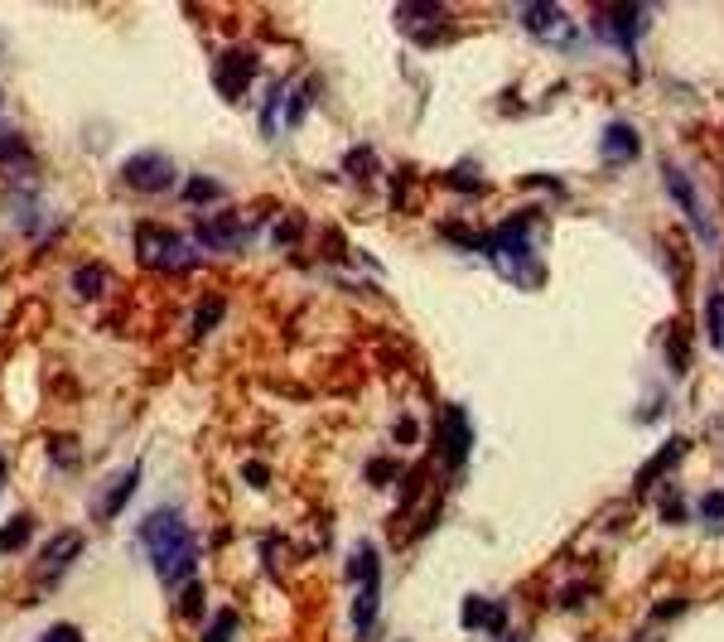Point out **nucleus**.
Listing matches in <instances>:
<instances>
[{"mask_svg":"<svg viewBox=\"0 0 724 642\" xmlns=\"http://www.w3.org/2000/svg\"><path fill=\"white\" fill-rule=\"evenodd\" d=\"M541 227V213H512V218H502L498 227H488V232H478V237H459L464 247H474L493 261V271L507 276L512 285H541V256L531 252V232Z\"/></svg>","mask_w":724,"mask_h":642,"instance_id":"obj_1","label":"nucleus"},{"mask_svg":"<svg viewBox=\"0 0 724 642\" xmlns=\"http://www.w3.org/2000/svg\"><path fill=\"white\" fill-rule=\"evenodd\" d=\"M140 546L155 565V575L165 585H194V565H198V541L194 527L179 507H155L140 522Z\"/></svg>","mask_w":724,"mask_h":642,"instance_id":"obj_2","label":"nucleus"},{"mask_svg":"<svg viewBox=\"0 0 724 642\" xmlns=\"http://www.w3.org/2000/svg\"><path fill=\"white\" fill-rule=\"evenodd\" d=\"M136 256L150 271H189V266H198V242H189L184 232H169L160 223H140Z\"/></svg>","mask_w":724,"mask_h":642,"instance_id":"obj_3","label":"nucleus"},{"mask_svg":"<svg viewBox=\"0 0 724 642\" xmlns=\"http://www.w3.org/2000/svg\"><path fill=\"white\" fill-rule=\"evenodd\" d=\"M435 449H440V464L449 474H459L469 464V449H474V425H469V411L464 406H445L440 411V435H435Z\"/></svg>","mask_w":724,"mask_h":642,"instance_id":"obj_4","label":"nucleus"},{"mask_svg":"<svg viewBox=\"0 0 724 642\" xmlns=\"http://www.w3.org/2000/svg\"><path fill=\"white\" fill-rule=\"evenodd\" d=\"M121 179L131 189H140V194H165L169 184H174V160H169L165 150H136L121 165Z\"/></svg>","mask_w":724,"mask_h":642,"instance_id":"obj_5","label":"nucleus"},{"mask_svg":"<svg viewBox=\"0 0 724 642\" xmlns=\"http://www.w3.org/2000/svg\"><path fill=\"white\" fill-rule=\"evenodd\" d=\"M642 25H647V10H642V5H613V10H599V15H594V29L604 34V44L613 39L623 54L638 49Z\"/></svg>","mask_w":724,"mask_h":642,"instance_id":"obj_6","label":"nucleus"},{"mask_svg":"<svg viewBox=\"0 0 724 642\" xmlns=\"http://www.w3.org/2000/svg\"><path fill=\"white\" fill-rule=\"evenodd\" d=\"M662 179H667V189H671V198H676V208L691 218V227H696V237L705 242V247H720V237H715V223H710V213L700 208V198H696V184L681 174L676 165H662Z\"/></svg>","mask_w":724,"mask_h":642,"instance_id":"obj_7","label":"nucleus"},{"mask_svg":"<svg viewBox=\"0 0 724 642\" xmlns=\"http://www.w3.org/2000/svg\"><path fill=\"white\" fill-rule=\"evenodd\" d=\"M522 29L531 39H546V44H575V25L565 20L560 5H527L522 10Z\"/></svg>","mask_w":724,"mask_h":642,"instance_id":"obj_8","label":"nucleus"},{"mask_svg":"<svg viewBox=\"0 0 724 642\" xmlns=\"http://www.w3.org/2000/svg\"><path fill=\"white\" fill-rule=\"evenodd\" d=\"M256 78V54L251 49H223V58H218V92H223L227 102H237L242 92H247V83Z\"/></svg>","mask_w":724,"mask_h":642,"instance_id":"obj_9","label":"nucleus"},{"mask_svg":"<svg viewBox=\"0 0 724 642\" xmlns=\"http://www.w3.org/2000/svg\"><path fill=\"white\" fill-rule=\"evenodd\" d=\"M247 237L251 232L242 227V218H232V213L194 227V242L198 247H208V252H237V247H247Z\"/></svg>","mask_w":724,"mask_h":642,"instance_id":"obj_10","label":"nucleus"},{"mask_svg":"<svg viewBox=\"0 0 724 642\" xmlns=\"http://www.w3.org/2000/svg\"><path fill=\"white\" fill-rule=\"evenodd\" d=\"M599 150H604L609 165H633V160L642 155V136L628 126V121H609L604 136H599Z\"/></svg>","mask_w":724,"mask_h":642,"instance_id":"obj_11","label":"nucleus"},{"mask_svg":"<svg viewBox=\"0 0 724 642\" xmlns=\"http://www.w3.org/2000/svg\"><path fill=\"white\" fill-rule=\"evenodd\" d=\"M136 488H140V464H126V469L116 474L112 488H102V503H97V517H121Z\"/></svg>","mask_w":724,"mask_h":642,"instance_id":"obj_12","label":"nucleus"},{"mask_svg":"<svg viewBox=\"0 0 724 642\" xmlns=\"http://www.w3.org/2000/svg\"><path fill=\"white\" fill-rule=\"evenodd\" d=\"M83 556V531H58L54 541L39 551V565H44V575H58L68 560Z\"/></svg>","mask_w":724,"mask_h":642,"instance_id":"obj_13","label":"nucleus"},{"mask_svg":"<svg viewBox=\"0 0 724 642\" xmlns=\"http://www.w3.org/2000/svg\"><path fill=\"white\" fill-rule=\"evenodd\" d=\"M464 628H488V633H502L507 628V604L502 599H464Z\"/></svg>","mask_w":724,"mask_h":642,"instance_id":"obj_14","label":"nucleus"},{"mask_svg":"<svg viewBox=\"0 0 724 642\" xmlns=\"http://www.w3.org/2000/svg\"><path fill=\"white\" fill-rule=\"evenodd\" d=\"M681 454H686V440L676 435V440H667V445H662L657 454H652V459H647V464H642L633 483H638V488H647V483H657L662 474H671V469H676V459H681Z\"/></svg>","mask_w":724,"mask_h":642,"instance_id":"obj_15","label":"nucleus"},{"mask_svg":"<svg viewBox=\"0 0 724 642\" xmlns=\"http://www.w3.org/2000/svg\"><path fill=\"white\" fill-rule=\"evenodd\" d=\"M343 575H348V585L353 589L367 585V580H382V556H377V546H358Z\"/></svg>","mask_w":724,"mask_h":642,"instance_id":"obj_16","label":"nucleus"},{"mask_svg":"<svg viewBox=\"0 0 724 642\" xmlns=\"http://www.w3.org/2000/svg\"><path fill=\"white\" fill-rule=\"evenodd\" d=\"M5 208L15 213V223L25 227V232L39 223V198L29 194V189H10V194H5Z\"/></svg>","mask_w":724,"mask_h":642,"instance_id":"obj_17","label":"nucleus"},{"mask_svg":"<svg viewBox=\"0 0 724 642\" xmlns=\"http://www.w3.org/2000/svg\"><path fill=\"white\" fill-rule=\"evenodd\" d=\"M29 536H34V517H29V512H20L15 522H5V527H0V551H20Z\"/></svg>","mask_w":724,"mask_h":642,"instance_id":"obj_18","label":"nucleus"},{"mask_svg":"<svg viewBox=\"0 0 724 642\" xmlns=\"http://www.w3.org/2000/svg\"><path fill=\"white\" fill-rule=\"evenodd\" d=\"M705 329H710V348L724 353V290H715V295L705 300Z\"/></svg>","mask_w":724,"mask_h":642,"instance_id":"obj_19","label":"nucleus"},{"mask_svg":"<svg viewBox=\"0 0 724 642\" xmlns=\"http://www.w3.org/2000/svg\"><path fill=\"white\" fill-rule=\"evenodd\" d=\"M218 194H223V184H218V179H208V174L184 179V203H213Z\"/></svg>","mask_w":724,"mask_h":642,"instance_id":"obj_20","label":"nucleus"},{"mask_svg":"<svg viewBox=\"0 0 724 642\" xmlns=\"http://www.w3.org/2000/svg\"><path fill=\"white\" fill-rule=\"evenodd\" d=\"M102 285H107L102 266H78V271H73V290H78L83 300H97V295H102Z\"/></svg>","mask_w":724,"mask_h":642,"instance_id":"obj_21","label":"nucleus"},{"mask_svg":"<svg viewBox=\"0 0 724 642\" xmlns=\"http://www.w3.org/2000/svg\"><path fill=\"white\" fill-rule=\"evenodd\" d=\"M0 165H10V169L29 165V150H25V140L15 136V131H0Z\"/></svg>","mask_w":724,"mask_h":642,"instance_id":"obj_22","label":"nucleus"},{"mask_svg":"<svg viewBox=\"0 0 724 642\" xmlns=\"http://www.w3.org/2000/svg\"><path fill=\"white\" fill-rule=\"evenodd\" d=\"M232 633H237V614H232V609H223V614H213L208 633H203L198 642H232Z\"/></svg>","mask_w":724,"mask_h":642,"instance_id":"obj_23","label":"nucleus"},{"mask_svg":"<svg viewBox=\"0 0 724 642\" xmlns=\"http://www.w3.org/2000/svg\"><path fill=\"white\" fill-rule=\"evenodd\" d=\"M700 522H705L710 531H720V527H724V493H720V488L700 498Z\"/></svg>","mask_w":724,"mask_h":642,"instance_id":"obj_24","label":"nucleus"},{"mask_svg":"<svg viewBox=\"0 0 724 642\" xmlns=\"http://www.w3.org/2000/svg\"><path fill=\"white\" fill-rule=\"evenodd\" d=\"M223 319V300L218 295H208V300H198V314H194V334H208L213 324Z\"/></svg>","mask_w":724,"mask_h":642,"instance_id":"obj_25","label":"nucleus"},{"mask_svg":"<svg viewBox=\"0 0 724 642\" xmlns=\"http://www.w3.org/2000/svg\"><path fill=\"white\" fill-rule=\"evenodd\" d=\"M367 478H372V483H391V478H396V459H372V464H367Z\"/></svg>","mask_w":724,"mask_h":642,"instance_id":"obj_26","label":"nucleus"},{"mask_svg":"<svg viewBox=\"0 0 724 642\" xmlns=\"http://www.w3.org/2000/svg\"><path fill=\"white\" fill-rule=\"evenodd\" d=\"M343 169H348V174H358V179H362V174L372 169V150H362V145H358V150H353V155L343 160Z\"/></svg>","mask_w":724,"mask_h":642,"instance_id":"obj_27","label":"nucleus"},{"mask_svg":"<svg viewBox=\"0 0 724 642\" xmlns=\"http://www.w3.org/2000/svg\"><path fill=\"white\" fill-rule=\"evenodd\" d=\"M39 642H83V633H78L73 623H54V628H49Z\"/></svg>","mask_w":724,"mask_h":642,"instance_id":"obj_28","label":"nucleus"},{"mask_svg":"<svg viewBox=\"0 0 724 642\" xmlns=\"http://www.w3.org/2000/svg\"><path fill=\"white\" fill-rule=\"evenodd\" d=\"M198 609H203V585L194 580V585H184V614L198 618Z\"/></svg>","mask_w":724,"mask_h":642,"instance_id":"obj_29","label":"nucleus"},{"mask_svg":"<svg viewBox=\"0 0 724 642\" xmlns=\"http://www.w3.org/2000/svg\"><path fill=\"white\" fill-rule=\"evenodd\" d=\"M54 459H58V469H78V445H63V440H54Z\"/></svg>","mask_w":724,"mask_h":642,"instance_id":"obj_30","label":"nucleus"},{"mask_svg":"<svg viewBox=\"0 0 724 642\" xmlns=\"http://www.w3.org/2000/svg\"><path fill=\"white\" fill-rule=\"evenodd\" d=\"M305 107H309V97H305V92H295V97H290V107H285V121H290V126H300Z\"/></svg>","mask_w":724,"mask_h":642,"instance_id":"obj_31","label":"nucleus"},{"mask_svg":"<svg viewBox=\"0 0 724 642\" xmlns=\"http://www.w3.org/2000/svg\"><path fill=\"white\" fill-rule=\"evenodd\" d=\"M681 609H686V599H667V604H657V609H652V618H662V623H667V618L681 614Z\"/></svg>","mask_w":724,"mask_h":642,"instance_id":"obj_32","label":"nucleus"},{"mask_svg":"<svg viewBox=\"0 0 724 642\" xmlns=\"http://www.w3.org/2000/svg\"><path fill=\"white\" fill-rule=\"evenodd\" d=\"M416 435H420L416 420H401V425H396V440H401V445H406V440H416Z\"/></svg>","mask_w":724,"mask_h":642,"instance_id":"obj_33","label":"nucleus"},{"mask_svg":"<svg viewBox=\"0 0 724 642\" xmlns=\"http://www.w3.org/2000/svg\"><path fill=\"white\" fill-rule=\"evenodd\" d=\"M242 478H247V483H266V464H247Z\"/></svg>","mask_w":724,"mask_h":642,"instance_id":"obj_34","label":"nucleus"},{"mask_svg":"<svg viewBox=\"0 0 724 642\" xmlns=\"http://www.w3.org/2000/svg\"><path fill=\"white\" fill-rule=\"evenodd\" d=\"M502 642H531V638L527 633H512V638H502Z\"/></svg>","mask_w":724,"mask_h":642,"instance_id":"obj_35","label":"nucleus"},{"mask_svg":"<svg viewBox=\"0 0 724 642\" xmlns=\"http://www.w3.org/2000/svg\"><path fill=\"white\" fill-rule=\"evenodd\" d=\"M0 478H5V464H0Z\"/></svg>","mask_w":724,"mask_h":642,"instance_id":"obj_36","label":"nucleus"}]
</instances>
